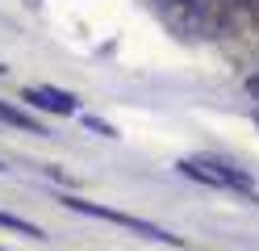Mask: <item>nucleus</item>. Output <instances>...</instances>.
I'll list each match as a JSON object with an SVG mask.
<instances>
[{"label": "nucleus", "instance_id": "obj_1", "mask_svg": "<svg viewBox=\"0 0 259 251\" xmlns=\"http://www.w3.org/2000/svg\"><path fill=\"white\" fill-rule=\"evenodd\" d=\"M67 209H75V213H88V218H105V222H117V226H130V230H138V234H147V239H159V243H171L176 247V234H167V230H159V226H151V222H142V218H130V213H117V209H105V205H92V201H79V197H67L63 201Z\"/></svg>", "mask_w": 259, "mask_h": 251}, {"label": "nucleus", "instance_id": "obj_2", "mask_svg": "<svg viewBox=\"0 0 259 251\" xmlns=\"http://www.w3.org/2000/svg\"><path fill=\"white\" fill-rule=\"evenodd\" d=\"M21 100H29V105H38V109H51V113H63V117H71L79 109V100L71 92H59V88H46V84H38V88H25Z\"/></svg>", "mask_w": 259, "mask_h": 251}, {"label": "nucleus", "instance_id": "obj_3", "mask_svg": "<svg viewBox=\"0 0 259 251\" xmlns=\"http://www.w3.org/2000/svg\"><path fill=\"white\" fill-rule=\"evenodd\" d=\"M0 122L17 126V130H38V134H46V130L38 126V117H29V113H21L17 105H5V100H0Z\"/></svg>", "mask_w": 259, "mask_h": 251}, {"label": "nucleus", "instance_id": "obj_4", "mask_svg": "<svg viewBox=\"0 0 259 251\" xmlns=\"http://www.w3.org/2000/svg\"><path fill=\"white\" fill-rule=\"evenodd\" d=\"M0 226L17 230V234H25V239H46V234H42V226H34V222H25V218H17V213H5V209H0Z\"/></svg>", "mask_w": 259, "mask_h": 251}, {"label": "nucleus", "instance_id": "obj_5", "mask_svg": "<svg viewBox=\"0 0 259 251\" xmlns=\"http://www.w3.org/2000/svg\"><path fill=\"white\" fill-rule=\"evenodd\" d=\"M84 126H88V130H96V134H105V138H117V130H113L109 122H101V117H84Z\"/></svg>", "mask_w": 259, "mask_h": 251}, {"label": "nucleus", "instance_id": "obj_6", "mask_svg": "<svg viewBox=\"0 0 259 251\" xmlns=\"http://www.w3.org/2000/svg\"><path fill=\"white\" fill-rule=\"evenodd\" d=\"M230 5L242 9V13H255V17H259V0H230Z\"/></svg>", "mask_w": 259, "mask_h": 251}, {"label": "nucleus", "instance_id": "obj_7", "mask_svg": "<svg viewBox=\"0 0 259 251\" xmlns=\"http://www.w3.org/2000/svg\"><path fill=\"white\" fill-rule=\"evenodd\" d=\"M163 5H176V9H184V5H192V0H163Z\"/></svg>", "mask_w": 259, "mask_h": 251}, {"label": "nucleus", "instance_id": "obj_8", "mask_svg": "<svg viewBox=\"0 0 259 251\" xmlns=\"http://www.w3.org/2000/svg\"><path fill=\"white\" fill-rule=\"evenodd\" d=\"M0 172H5V163H0Z\"/></svg>", "mask_w": 259, "mask_h": 251}, {"label": "nucleus", "instance_id": "obj_9", "mask_svg": "<svg viewBox=\"0 0 259 251\" xmlns=\"http://www.w3.org/2000/svg\"><path fill=\"white\" fill-rule=\"evenodd\" d=\"M0 71H5V63H0Z\"/></svg>", "mask_w": 259, "mask_h": 251}, {"label": "nucleus", "instance_id": "obj_10", "mask_svg": "<svg viewBox=\"0 0 259 251\" xmlns=\"http://www.w3.org/2000/svg\"><path fill=\"white\" fill-rule=\"evenodd\" d=\"M255 122H259V113H255Z\"/></svg>", "mask_w": 259, "mask_h": 251}, {"label": "nucleus", "instance_id": "obj_11", "mask_svg": "<svg viewBox=\"0 0 259 251\" xmlns=\"http://www.w3.org/2000/svg\"><path fill=\"white\" fill-rule=\"evenodd\" d=\"M0 251H5V247H0Z\"/></svg>", "mask_w": 259, "mask_h": 251}]
</instances>
